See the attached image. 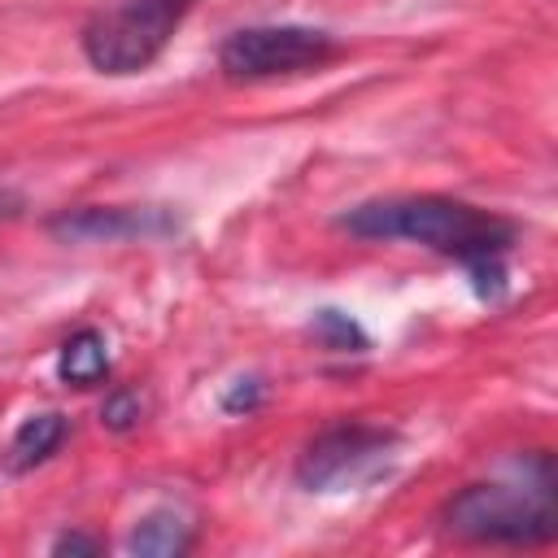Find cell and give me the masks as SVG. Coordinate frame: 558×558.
I'll return each mask as SVG.
<instances>
[{"mask_svg":"<svg viewBox=\"0 0 558 558\" xmlns=\"http://www.w3.org/2000/svg\"><path fill=\"white\" fill-rule=\"evenodd\" d=\"M340 227L357 240H405L423 244L440 257H453L462 266L497 262L519 227L493 209H480L471 201L436 196V192H410V196H375L340 214Z\"/></svg>","mask_w":558,"mask_h":558,"instance_id":"cell-1","label":"cell"},{"mask_svg":"<svg viewBox=\"0 0 558 558\" xmlns=\"http://www.w3.org/2000/svg\"><path fill=\"white\" fill-rule=\"evenodd\" d=\"M523 480H480L445 497L436 523L471 545H549L558 536L554 458L532 453L519 462Z\"/></svg>","mask_w":558,"mask_h":558,"instance_id":"cell-2","label":"cell"},{"mask_svg":"<svg viewBox=\"0 0 558 558\" xmlns=\"http://www.w3.org/2000/svg\"><path fill=\"white\" fill-rule=\"evenodd\" d=\"M187 9L192 0H113L96 9L78 31L87 65L113 78L148 70L183 26Z\"/></svg>","mask_w":558,"mask_h":558,"instance_id":"cell-3","label":"cell"},{"mask_svg":"<svg viewBox=\"0 0 558 558\" xmlns=\"http://www.w3.org/2000/svg\"><path fill=\"white\" fill-rule=\"evenodd\" d=\"M397 432L379 423H331L296 458V484L305 493H349L388 471Z\"/></svg>","mask_w":558,"mask_h":558,"instance_id":"cell-4","label":"cell"},{"mask_svg":"<svg viewBox=\"0 0 558 558\" xmlns=\"http://www.w3.org/2000/svg\"><path fill=\"white\" fill-rule=\"evenodd\" d=\"M336 35L318 26H296V22H275V26H244L222 39L218 48V70L235 83H257V78H279V74H301L318 70L336 57Z\"/></svg>","mask_w":558,"mask_h":558,"instance_id":"cell-5","label":"cell"},{"mask_svg":"<svg viewBox=\"0 0 558 558\" xmlns=\"http://www.w3.org/2000/svg\"><path fill=\"white\" fill-rule=\"evenodd\" d=\"M52 235L74 244H118V240H157L179 231V222L166 209H135V205H83L65 209L48 222Z\"/></svg>","mask_w":558,"mask_h":558,"instance_id":"cell-6","label":"cell"},{"mask_svg":"<svg viewBox=\"0 0 558 558\" xmlns=\"http://www.w3.org/2000/svg\"><path fill=\"white\" fill-rule=\"evenodd\" d=\"M65 432H70V423H65V414H57V410H39V414L22 418L17 432H13V440H9V449H4L9 471H31V466L48 462V458L61 449Z\"/></svg>","mask_w":558,"mask_h":558,"instance_id":"cell-7","label":"cell"},{"mask_svg":"<svg viewBox=\"0 0 558 558\" xmlns=\"http://www.w3.org/2000/svg\"><path fill=\"white\" fill-rule=\"evenodd\" d=\"M187 545H192V523H187L179 510H170V506L148 510V514L131 527V536H126V549L140 554V558H174V554H183Z\"/></svg>","mask_w":558,"mask_h":558,"instance_id":"cell-8","label":"cell"},{"mask_svg":"<svg viewBox=\"0 0 558 558\" xmlns=\"http://www.w3.org/2000/svg\"><path fill=\"white\" fill-rule=\"evenodd\" d=\"M57 375H61V384H70V388H92V384H100V379L109 375V344H105V336H100L96 327H78V331L61 344V353H57Z\"/></svg>","mask_w":558,"mask_h":558,"instance_id":"cell-9","label":"cell"},{"mask_svg":"<svg viewBox=\"0 0 558 558\" xmlns=\"http://www.w3.org/2000/svg\"><path fill=\"white\" fill-rule=\"evenodd\" d=\"M310 327H314V336H318L327 349H336V353H362V349H366V331H362L349 314H340V310H318Z\"/></svg>","mask_w":558,"mask_h":558,"instance_id":"cell-10","label":"cell"},{"mask_svg":"<svg viewBox=\"0 0 558 558\" xmlns=\"http://www.w3.org/2000/svg\"><path fill=\"white\" fill-rule=\"evenodd\" d=\"M140 397L135 392H126V388H113L109 397H105V405H100V423L105 427H113V432H131L135 423H140Z\"/></svg>","mask_w":558,"mask_h":558,"instance_id":"cell-11","label":"cell"},{"mask_svg":"<svg viewBox=\"0 0 558 558\" xmlns=\"http://www.w3.org/2000/svg\"><path fill=\"white\" fill-rule=\"evenodd\" d=\"M262 397H266V388H262V379H235V388L222 397V410L227 414H248V410H257L262 405Z\"/></svg>","mask_w":558,"mask_h":558,"instance_id":"cell-12","label":"cell"},{"mask_svg":"<svg viewBox=\"0 0 558 558\" xmlns=\"http://www.w3.org/2000/svg\"><path fill=\"white\" fill-rule=\"evenodd\" d=\"M96 549H100V541L78 536V532H65V536L52 541V554H96Z\"/></svg>","mask_w":558,"mask_h":558,"instance_id":"cell-13","label":"cell"}]
</instances>
